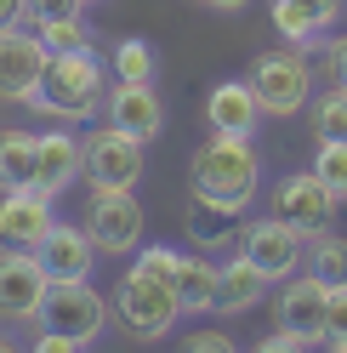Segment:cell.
I'll return each instance as SVG.
<instances>
[{"label":"cell","instance_id":"obj_1","mask_svg":"<svg viewBox=\"0 0 347 353\" xmlns=\"http://www.w3.org/2000/svg\"><path fill=\"white\" fill-rule=\"evenodd\" d=\"M188 188L200 205H216L228 216H245L256 188H262V154L251 137H228V131H211V143L193 148L188 165Z\"/></svg>","mask_w":347,"mask_h":353},{"label":"cell","instance_id":"obj_2","mask_svg":"<svg viewBox=\"0 0 347 353\" xmlns=\"http://www.w3.org/2000/svg\"><path fill=\"white\" fill-rule=\"evenodd\" d=\"M29 108L46 114V120H57V125L92 120L103 108V63H97V52H52Z\"/></svg>","mask_w":347,"mask_h":353},{"label":"cell","instance_id":"obj_3","mask_svg":"<svg viewBox=\"0 0 347 353\" xmlns=\"http://www.w3.org/2000/svg\"><path fill=\"white\" fill-rule=\"evenodd\" d=\"M245 80H251V92H256V103H262L268 120H291V114H302V108L313 103V63H308L302 46L256 52Z\"/></svg>","mask_w":347,"mask_h":353},{"label":"cell","instance_id":"obj_4","mask_svg":"<svg viewBox=\"0 0 347 353\" xmlns=\"http://www.w3.org/2000/svg\"><path fill=\"white\" fill-rule=\"evenodd\" d=\"M108 307H114V319L125 325V336H132V342H160V336H171V330H177V319H182V302L171 296L154 274H143L137 262L120 274Z\"/></svg>","mask_w":347,"mask_h":353},{"label":"cell","instance_id":"obj_5","mask_svg":"<svg viewBox=\"0 0 347 353\" xmlns=\"http://www.w3.org/2000/svg\"><path fill=\"white\" fill-rule=\"evenodd\" d=\"M137 268L154 274L165 291L182 302V314H216V262H205L200 251L148 245V251H137Z\"/></svg>","mask_w":347,"mask_h":353},{"label":"cell","instance_id":"obj_6","mask_svg":"<svg viewBox=\"0 0 347 353\" xmlns=\"http://www.w3.org/2000/svg\"><path fill=\"white\" fill-rule=\"evenodd\" d=\"M336 194L319 183V171H291V176H279L273 183V194H268V216H279L291 234H302L313 245L319 234H330V223H336Z\"/></svg>","mask_w":347,"mask_h":353},{"label":"cell","instance_id":"obj_7","mask_svg":"<svg viewBox=\"0 0 347 353\" xmlns=\"http://www.w3.org/2000/svg\"><path fill=\"white\" fill-rule=\"evenodd\" d=\"M143 165H148V143L132 137V131H120V125H108L92 131L85 137V160H80V176L97 188H137L143 183Z\"/></svg>","mask_w":347,"mask_h":353},{"label":"cell","instance_id":"obj_8","mask_svg":"<svg viewBox=\"0 0 347 353\" xmlns=\"http://www.w3.org/2000/svg\"><path fill=\"white\" fill-rule=\"evenodd\" d=\"M108 314H114V307L103 302V291H97L92 279H63V285L46 291L34 325L40 330H57V336H74V342H92V336H103Z\"/></svg>","mask_w":347,"mask_h":353},{"label":"cell","instance_id":"obj_9","mask_svg":"<svg viewBox=\"0 0 347 353\" xmlns=\"http://www.w3.org/2000/svg\"><path fill=\"white\" fill-rule=\"evenodd\" d=\"M85 234L97 239L103 256H125L143 245V205L137 188H97L85 205Z\"/></svg>","mask_w":347,"mask_h":353},{"label":"cell","instance_id":"obj_10","mask_svg":"<svg viewBox=\"0 0 347 353\" xmlns=\"http://www.w3.org/2000/svg\"><path fill=\"white\" fill-rule=\"evenodd\" d=\"M52 291V274L34 251H17V245H0V319L12 325H34L40 319V302Z\"/></svg>","mask_w":347,"mask_h":353},{"label":"cell","instance_id":"obj_11","mask_svg":"<svg viewBox=\"0 0 347 353\" xmlns=\"http://www.w3.org/2000/svg\"><path fill=\"white\" fill-rule=\"evenodd\" d=\"M273 330L302 336V342H324V330H330V285H319L313 274L285 279L273 296Z\"/></svg>","mask_w":347,"mask_h":353},{"label":"cell","instance_id":"obj_12","mask_svg":"<svg viewBox=\"0 0 347 353\" xmlns=\"http://www.w3.org/2000/svg\"><path fill=\"white\" fill-rule=\"evenodd\" d=\"M46 40L34 29H0V103H23L40 92V74H46Z\"/></svg>","mask_w":347,"mask_h":353},{"label":"cell","instance_id":"obj_13","mask_svg":"<svg viewBox=\"0 0 347 353\" xmlns=\"http://www.w3.org/2000/svg\"><path fill=\"white\" fill-rule=\"evenodd\" d=\"M302 245L308 239L302 234H291L279 216H262V223H251L245 228V239H240V256L251 262L256 274H262L268 285H285V279H296L302 274Z\"/></svg>","mask_w":347,"mask_h":353},{"label":"cell","instance_id":"obj_14","mask_svg":"<svg viewBox=\"0 0 347 353\" xmlns=\"http://www.w3.org/2000/svg\"><path fill=\"white\" fill-rule=\"evenodd\" d=\"M52 228H57L52 194H40V188H17V194H0V245H17V251H40Z\"/></svg>","mask_w":347,"mask_h":353},{"label":"cell","instance_id":"obj_15","mask_svg":"<svg viewBox=\"0 0 347 353\" xmlns=\"http://www.w3.org/2000/svg\"><path fill=\"white\" fill-rule=\"evenodd\" d=\"M40 262H46V274H52V285H63V279H92L97 274V239L85 234V223L74 228V223H57L52 234H46V245L34 251Z\"/></svg>","mask_w":347,"mask_h":353},{"label":"cell","instance_id":"obj_16","mask_svg":"<svg viewBox=\"0 0 347 353\" xmlns=\"http://www.w3.org/2000/svg\"><path fill=\"white\" fill-rule=\"evenodd\" d=\"M341 23V0H273V29L285 46H319Z\"/></svg>","mask_w":347,"mask_h":353},{"label":"cell","instance_id":"obj_17","mask_svg":"<svg viewBox=\"0 0 347 353\" xmlns=\"http://www.w3.org/2000/svg\"><path fill=\"white\" fill-rule=\"evenodd\" d=\"M80 160H85V137H74L69 125H52V131H40V176H34V188L40 194H69L80 183Z\"/></svg>","mask_w":347,"mask_h":353},{"label":"cell","instance_id":"obj_18","mask_svg":"<svg viewBox=\"0 0 347 353\" xmlns=\"http://www.w3.org/2000/svg\"><path fill=\"white\" fill-rule=\"evenodd\" d=\"M108 108V125H120V131H132V137H160V125H165V108H160V92L154 85H125L114 80V92L103 97Z\"/></svg>","mask_w":347,"mask_h":353},{"label":"cell","instance_id":"obj_19","mask_svg":"<svg viewBox=\"0 0 347 353\" xmlns=\"http://www.w3.org/2000/svg\"><path fill=\"white\" fill-rule=\"evenodd\" d=\"M205 120H211V131H228V137H251V131L262 125L268 114H262V103H256L251 80H222V85H216V92L205 97Z\"/></svg>","mask_w":347,"mask_h":353},{"label":"cell","instance_id":"obj_20","mask_svg":"<svg viewBox=\"0 0 347 353\" xmlns=\"http://www.w3.org/2000/svg\"><path fill=\"white\" fill-rule=\"evenodd\" d=\"M262 296H268V279L256 274L245 256H233V262H222V268H216V314H222V319L251 314Z\"/></svg>","mask_w":347,"mask_h":353},{"label":"cell","instance_id":"obj_21","mask_svg":"<svg viewBox=\"0 0 347 353\" xmlns=\"http://www.w3.org/2000/svg\"><path fill=\"white\" fill-rule=\"evenodd\" d=\"M34 176H40V137L17 131V125H0V194L34 188Z\"/></svg>","mask_w":347,"mask_h":353},{"label":"cell","instance_id":"obj_22","mask_svg":"<svg viewBox=\"0 0 347 353\" xmlns=\"http://www.w3.org/2000/svg\"><path fill=\"white\" fill-rule=\"evenodd\" d=\"M308 274H313L319 285H330V291H347V239H341L336 228L313 239V251H308Z\"/></svg>","mask_w":347,"mask_h":353},{"label":"cell","instance_id":"obj_23","mask_svg":"<svg viewBox=\"0 0 347 353\" xmlns=\"http://www.w3.org/2000/svg\"><path fill=\"white\" fill-rule=\"evenodd\" d=\"M308 108H313L308 120H313V137H319V143H347V85L319 92Z\"/></svg>","mask_w":347,"mask_h":353},{"label":"cell","instance_id":"obj_24","mask_svg":"<svg viewBox=\"0 0 347 353\" xmlns=\"http://www.w3.org/2000/svg\"><path fill=\"white\" fill-rule=\"evenodd\" d=\"M154 46H148V40H120L114 46V57H108V69H114V80H125V85H154Z\"/></svg>","mask_w":347,"mask_h":353},{"label":"cell","instance_id":"obj_25","mask_svg":"<svg viewBox=\"0 0 347 353\" xmlns=\"http://www.w3.org/2000/svg\"><path fill=\"white\" fill-rule=\"evenodd\" d=\"M34 34L46 40V52H97L92 23H85V17H57V23H34Z\"/></svg>","mask_w":347,"mask_h":353},{"label":"cell","instance_id":"obj_26","mask_svg":"<svg viewBox=\"0 0 347 353\" xmlns=\"http://www.w3.org/2000/svg\"><path fill=\"white\" fill-rule=\"evenodd\" d=\"M313 171H319V183L330 188L336 200H347V143H319Z\"/></svg>","mask_w":347,"mask_h":353},{"label":"cell","instance_id":"obj_27","mask_svg":"<svg viewBox=\"0 0 347 353\" xmlns=\"http://www.w3.org/2000/svg\"><path fill=\"white\" fill-rule=\"evenodd\" d=\"M85 0H29V23H57V17H80Z\"/></svg>","mask_w":347,"mask_h":353},{"label":"cell","instance_id":"obj_28","mask_svg":"<svg viewBox=\"0 0 347 353\" xmlns=\"http://www.w3.org/2000/svg\"><path fill=\"white\" fill-rule=\"evenodd\" d=\"M330 353H347V291H330V330H324Z\"/></svg>","mask_w":347,"mask_h":353},{"label":"cell","instance_id":"obj_29","mask_svg":"<svg viewBox=\"0 0 347 353\" xmlns=\"http://www.w3.org/2000/svg\"><path fill=\"white\" fill-rule=\"evenodd\" d=\"M182 353H240V347H233L222 330H193V336L182 342Z\"/></svg>","mask_w":347,"mask_h":353},{"label":"cell","instance_id":"obj_30","mask_svg":"<svg viewBox=\"0 0 347 353\" xmlns=\"http://www.w3.org/2000/svg\"><path fill=\"white\" fill-rule=\"evenodd\" d=\"M29 353H85V342H74V336H57V330H34Z\"/></svg>","mask_w":347,"mask_h":353},{"label":"cell","instance_id":"obj_31","mask_svg":"<svg viewBox=\"0 0 347 353\" xmlns=\"http://www.w3.org/2000/svg\"><path fill=\"white\" fill-rule=\"evenodd\" d=\"M251 353H313V342H302V336H285V330H273V336H262Z\"/></svg>","mask_w":347,"mask_h":353},{"label":"cell","instance_id":"obj_32","mask_svg":"<svg viewBox=\"0 0 347 353\" xmlns=\"http://www.w3.org/2000/svg\"><path fill=\"white\" fill-rule=\"evenodd\" d=\"M324 69H330V85H347V34L330 40V57H324Z\"/></svg>","mask_w":347,"mask_h":353},{"label":"cell","instance_id":"obj_33","mask_svg":"<svg viewBox=\"0 0 347 353\" xmlns=\"http://www.w3.org/2000/svg\"><path fill=\"white\" fill-rule=\"evenodd\" d=\"M12 23H29V0H0V29Z\"/></svg>","mask_w":347,"mask_h":353},{"label":"cell","instance_id":"obj_34","mask_svg":"<svg viewBox=\"0 0 347 353\" xmlns=\"http://www.w3.org/2000/svg\"><path fill=\"white\" fill-rule=\"evenodd\" d=\"M200 6H211V12H245L251 0H200Z\"/></svg>","mask_w":347,"mask_h":353},{"label":"cell","instance_id":"obj_35","mask_svg":"<svg viewBox=\"0 0 347 353\" xmlns=\"http://www.w3.org/2000/svg\"><path fill=\"white\" fill-rule=\"evenodd\" d=\"M0 353H29V347H23V342H17V336H12V330H0Z\"/></svg>","mask_w":347,"mask_h":353},{"label":"cell","instance_id":"obj_36","mask_svg":"<svg viewBox=\"0 0 347 353\" xmlns=\"http://www.w3.org/2000/svg\"><path fill=\"white\" fill-rule=\"evenodd\" d=\"M85 6H92V0H85Z\"/></svg>","mask_w":347,"mask_h":353}]
</instances>
